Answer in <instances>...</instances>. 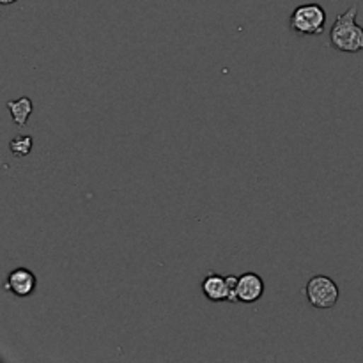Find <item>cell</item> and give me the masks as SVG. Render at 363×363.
Returning <instances> with one entry per match:
<instances>
[{
    "label": "cell",
    "mask_w": 363,
    "mask_h": 363,
    "mask_svg": "<svg viewBox=\"0 0 363 363\" xmlns=\"http://www.w3.org/2000/svg\"><path fill=\"white\" fill-rule=\"evenodd\" d=\"M305 298L313 309H333L340 298V289L333 278L326 277V275H316L306 282Z\"/></svg>",
    "instance_id": "cell-3"
},
{
    "label": "cell",
    "mask_w": 363,
    "mask_h": 363,
    "mask_svg": "<svg viewBox=\"0 0 363 363\" xmlns=\"http://www.w3.org/2000/svg\"><path fill=\"white\" fill-rule=\"evenodd\" d=\"M264 294V280L260 275L248 271L239 275L238 287H236V298L241 303H255Z\"/></svg>",
    "instance_id": "cell-6"
},
{
    "label": "cell",
    "mask_w": 363,
    "mask_h": 363,
    "mask_svg": "<svg viewBox=\"0 0 363 363\" xmlns=\"http://www.w3.org/2000/svg\"><path fill=\"white\" fill-rule=\"evenodd\" d=\"M358 4H352L347 11L337 15L330 34V47L342 54H358L363 52V27L356 22Z\"/></svg>",
    "instance_id": "cell-1"
},
{
    "label": "cell",
    "mask_w": 363,
    "mask_h": 363,
    "mask_svg": "<svg viewBox=\"0 0 363 363\" xmlns=\"http://www.w3.org/2000/svg\"><path fill=\"white\" fill-rule=\"evenodd\" d=\"M4 6H9V4H15V2H18V0H0Z\"/></svg>",
    "instance_id": "cell-9"
},
{
    "label": "cell",
    "mask_w": 363,
    "mask_h": 363,
    "mask_svg": "<svg viewBox=\"0 0 363 363\" xmlns=\"http://www.w3.org/2000/svg\"><path fill=\"white\" fill-rule=\"evenodd\" d=\"M326 25V11L321 4L298 6L289 16V29L299 36H319L324 33Z\"/></svg>",
    "instance_id": "cell-2"
},
{
    "label": "cell",
    "mask_w": 363,
    "mask_h": 363,
    "mask_svg": "<svg viewBox=\"0 0 363 363\" xmlns=\"http://www.w3.org/2000/svg\"><path fill=\"white\" fill-rule=\"evenodd\" d=\"M36 285L38 278L29 267H15L6 280V289L18 298H27V296L33 294L36 291Z\"/></svg>",
    "instance_id": "cell-5"
},
{
    "label": "cell",
    "mask_w": 363,
    "mask_h": 363,
    "mask_svg": "<svg viewBox=\"0 0 363 363\" xmlns=\"http://www.w3.org/2000/svg\"><path fill=\"white\" fill-rule=\"evenodd\" d=\"M238 275H227V277H221V275L209 273L206 275V278L200 284L202 289V294L206 296L209 301L221 303H236V287H238Z\"/></svg>",
    "instance_id": "cell-4"
},
{
    "label": "cell",
    "mask_w": 363,
    "mask_h": 363,
    "mask_svg": "<svg viewBox=\"0 0 363 363\" xmlns=\"http://www.w3.org/2000/svg\"><path fill=\"white\" fill-rule=\"evenodd\" d=\"M8 108H9V114H11L13 121H15L16 126H25L29 117L33 115L34 112V103L30 98L22 96L18 100H11L8 101Z\"/></svg>",
    "instance_id": "cell-7"
},
{
    "label": "cell",
    "mask_w": 363,
    "mask_h": 363,
    "mask_svg": "<svg viewBox=\"0 0 363 363\" xmlns=\"http://www.w3.org/2000/svg\"><path fill=\"white\" fill-rule=\"evenodd\" d=\"M33 147L34 139L30 135H16L15 139L9 142V151L18 158L29 156V154L33 153Z\"/></svg>",
    "instance_id": "cell-8"
}]
</instances>
